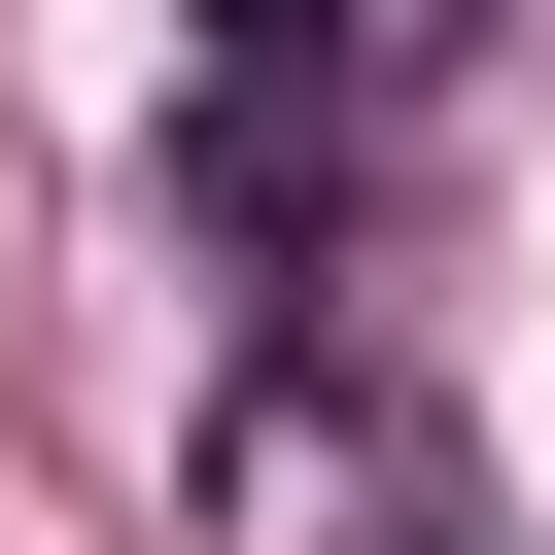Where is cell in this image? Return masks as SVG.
<instances>
[{"label": "cell", "mask_w": 555, "mask_h": 555, "mask_svg": "<svg viewBox=\"0 0 555 555\" xmlns=\"http://www.w3.org/2000/svg\"><path fill=\"white\" fill-rule=\"evenodd\" d=\"M243 555H520V520H486V451H451L382 347H278V382H243Z\"/></svg>", "instance_id": "1"}, {"label": "cell", "mask_w": 555, "mask_h": 555, "mask_svg": "<svg viewBox=\"0 0 555 555\" xmlns=\"http://www.w3.org/2000/svg\"><path fill=\"white\" fill-rule=\"evenodd\" d=\"M451 69H486V0H208V104H278V139H382Z\"/></svg>", "instance_id": "2"}]
</instances>
